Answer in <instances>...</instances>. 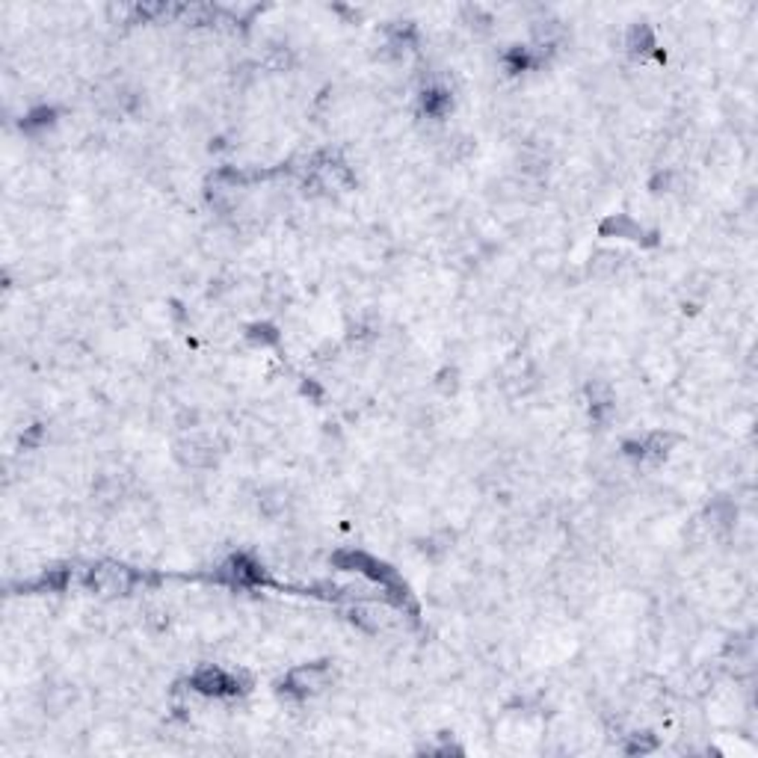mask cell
<instances>
[{
	"mask_svg": "<svg viewBox=\"0 0 758 758\" xmlns=\"http://www.w3.org/2000/svg\"><path fill=\"white\" fill-rule=\"evenodd\" d=\"M312 175L320 190H347L353 181L347 164H341V160H317L312 166Z\"/></svg>",
	"mask_w": 758,
	"mask_h": 758,
	"instance_id": "3",
	"label": "cell"
},
{
	"mask_svg": "<svg viewBox=\"0 0 758 758\" xmlns=\"http://www.w3.org/2000/svg\"><path fill=\"white\" fill-rule=\"evenodd\" d=\"M332 682V670L326 663H300L296 670H291L288 675V691L300 693V696H314L324 687H329Z\"/></svg>",
	"mask_w": 758,
	"mask_h": 758,
	"instance_id": "1",
	"label": "cell"
},
{
	"mask_svg": "<svg viewBox=\"0 0 758 758\" xmlns=\"http://www.w3.org/2000/svg\"><path fill=\"white\" fill-rule=\"evenodd\" d=\"M193 687H196L199 693L223 696V693H228V687H232V679H228L225 670L214 667V663H204V667H199L196 675H193Z\"/></svg>",
	"mask_w": 758,
	"mask_h": 758,
	"instance_id": "4",
	"label": "cell"
},
{
	"mask_svg": "<svg viewBox=\"0 0 758 758\" xmlns=\"http://www.w3.org/2000/svg\"><path fill=\"white\" fill-rule=\"evenodd\" d=\"M92 587L101 595H125L134 587V572L125 566H98L92 569Z\"/></svg>",
	"mask_w": 758,
	"mask_h": 758,
	"instance_id": "2",
	"label": "cell"
}]
</instances>
